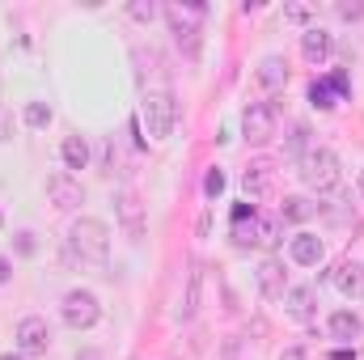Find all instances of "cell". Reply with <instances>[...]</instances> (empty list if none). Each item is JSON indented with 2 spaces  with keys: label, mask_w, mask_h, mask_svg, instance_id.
<instances>
[{
  "label": "cell",
  "mask_w": 364,
  "mask_h": 360,
  "mask_svg": "<svg viewBox=\"0 0 364 360\" xmlns=\"http://www.w3.org/2000/svg\"><path fill=\"white\" fill-rule=\"evenodd\" d=\"M279 360H309V356H305L301 348H288V352H284V356H279Z\"/></svg>",
  "instance_id": "obj_32"
},
{
  "label": "cell",
  "mask_w": 364,
  "mask_h": 360,
  "mask_svg": "<svg viewBox=\"0 0 364 360\" xmlns=\"http://www.w3.org/2000/svg\"><path fill=\"white\" fill-rule=\"evenodd\" d=\"M199 284H203V268L195 263V268L186 271V297H182V305H178L182 322H191V318H195V309H199Z\"/></svg>",
  "instance_id": "obj_19"
},
{
  "label": "cell",
  "mask_w": 364,
  "mask_h": 360,
  "mask_svg": "<svg viewBox=\"0 0 364 360\" xmlns=\"http://www.w3.org/2000/svg\"><path fill=\"white\" fill-rule=\"evenodd\" d=\"M60 314H64V322L73 331H90L93 322L102 318V305H97V297H93L90 288H73V292H64Z\"/></svg>",
  "instance_id": "obj_6"
},
{
  "label": "cell",
  "mask_w": 364,
  "mask_h": 360,
  "mask_svg": "<svg viewBox=\"0 0 364 360\" xmlns=\"http://www.w3.org/2000/svg\"><path fill=\"white\" fill-rule=\"evenodd\" d=\"M140 119H144L153 140H166L174 132V123H178V97L170 90H149L144 102H140Z\"/></svg>",
  "instance_id": "obj_5"
},
{
  "label": "cell",
  "mask_w": 364,
  "mask_h": 360,
  "mask_svg": "<svg viewBox=\"0 0 364 360\" xmlns=\"http://www.w3.org/2000/svg\"><path fill=\"white\" fill-rule=\"evenodd\" d=\"M47 199H51L60 212H73V208L85 203V186H81V179H73L68 170H60V174L47 179Z\"/></svg>",
  "instance_id": "obj_9"
},
{
  "label": "cell",
  "mask_w": 364,
  "mask_h": 360,
  "mask_svg": "<svg viewBox=\"0 0 364 360\" xmlns=\"http://www.w3.org/2000/svg\"><path fill=\"white\" fill-rule=\"evenodd\" d=\"M331 284L343 297H364V263H339L331 271Z\"/></svg>",
  "instance_id": "obj_16"
},
{
  "label": "cell",
  "mask_w": 364,
  "mask_h": 360,
  "mask_svg": "<svg viewBox=\"0 0 364 360\" xmlns=\"http://www.w3.org/2000/svg\"><path fill=\"white\" fill-rule=\"evenodd\" d=\"M157 13H161V9H157L153 0H132V4H127V17H132V21H153Z\"/></svg>",
  "instance_id": "obj_25"
},
{
  "label": "cell",
  "mask_w": 364,
  "mask_h": 360,
  "mask_svg": "<svg viewBox=\"0 0 364 360\" xmlns=\"http://www.w3.org/2000/svg\"><path fill=\"white\" fill-rule=\"evenodd\" d=\"M279 216H259L255 208H237L233 212V246L237 250H275L279 246Z\"/></svg>",
  "instance_id": "obj_1"
},
{
  "label": "cell",
  "mask_w": 364,
  "mask_h": 360,
  "mask_svg": "<svg viewBox=\"0 0 364 360\" xmlns=\"http://www.w3.org/2000/svg\"><path fill=\"white\" fill-rule=\"evenodd\" d=\"M77 360H102V352H93V348H85V352H77Z\"/></svg>",
  "instance_id": "obj_33"
},
{
  "label": "cell",
  "mask_w": 364,
  "mask_h": 360,
  "mask_svg": "<svg viewBox=\"0 0 364 360\" xmlns=\"http://www.w3.org/2000/svg\"><path fill=\"white\" fill-rule=\"evenodd\" d=\"M9 136H13V119H9V110L0 106V144H4Z\"/></svg>",
  "instance_id": "obj_30"
},
{
  "label": "cell",
  "mask_w": 364,
  "mask_h": 360,
  "mask_svg": "<svg viewBox=\"0 0 364 360\" xmlns=\"http://www.w3.org/2000/svg\"><path fill=\"white\" fill-rule=\"evenodd\" d=\"M242 136H246V144H255V149L272 144V136H275V106H267V102H250V106L242 110Z\"/></svg>",
  "instance_id": "obj_7"
},
{
  "label": "cell",
  "mask_w": 364,
  "mask_h": 360,
  "mask_svg": "<svg viewBox=\"0 0 364 360\" xmlns=\"http://www.w3.org/2000/svg\"><path fill=\"white\" fill-rule=\"evenodd\" d=\"M288 149H292L296 157L314 149V144H309V127H305V123H292V136H288Z\"/></svg>",
  "instance_id": "obj_26"
},
{
  "label": "cell",
  "mask_w": 364,
  "mask_h": 360,
  "mask_svg": "<svg viewBox=\"0 0 364 360\" xmlns=\"http://www.w3.org/2000/svg\"><path fill=\"white\" fill-rule=\"evenodd\" d=\"M114 212H119L123 233H127L132 242H140V238H144V203H140V195H136V191H123V195L114 199Z\"/></svg>",
  "instance_id": "obj_10"
},
{
  "label": "cell",
  "mask_w": 364,
  "mask_h": 360,
  "mask_svg": "<svg viewBox=\"0 0 364 360\" xmlns=\"http://www.w3.org/2000/svg\"><path fill=\"white\" fill-rule=\"evenodd\" d=\"M220 191H225V174L212 166V170H208V179H203V195H208V199H216Z\"/></svg>",
  "instance_id": "obj_27"
},
{
  "label": "cell",
  "mask_w": 364,
  "mask_h": 360,
  "mask_svg": "<svg viewBox=\"0 0 364 360\" xmlns=\"http://www.w3.org/2000/svg\"><path fill=\"white\" fill-rule=\"evenodd\" d=\"M9 280H13V263H9V259H0V284H9Z\"/></svg>",
  "instance_id": "obj_31"
},
{
  "label": "cell",
  "mask_w": 364,
  "mask_h": 360,
  "mask_svg": "<svg viewBox=\"0 0 364 360\" xmlns=\"http://www.w3.org/2000/svg\"><path fill=\"white\" fill-rule=\"evenodd\" d=\"M21 119H26V127H47L51 123V106L47 102H26Z\"/></svg>",
  "instance_id": "obj_22"
},
{
  "label": "cell",
  "mask_w": 364,
  "mask_h": 360,
  "mask_svg": "<svg viewBox=\"0 0 364 360\" xmlns=\"http://www.w3.org/2000/svg\"><path fill=\"white\" fill-rule=\"evenodd\" d=\"M255 275H259V292H263L267 301H284V292H288V271H284L279 259H263Z\"/></svg>",
  "instance_id": "obj_12"
},
{
  "label": "cell",
  "mask_w": 364,
  "mask_h": 360,
  "mask_svg": "<svg viewBox=\"0 0 364 360\" xmlns=\"http://www.w3.org/2000/svg\"><path fill=\"white\" fill-rule=\"evenodd\" d=\"M360 195H364V170H360Z\"/></svg>",
  "instance_id": "obj_35"
},
{
  "label": "cell",
  "mask_w": 364,
  "mask_h": 360,
  "mask_svg": "<svg viewBox=\"0 0 364 360\" xmlns=\"http://www.w3.org/2000/svg\"><path fill=\"white\" fill-rule=\"evenodd\" d=\"M255 81H259L263 90H284V85H288V64H284V55H263Z\"/></svg>",
  "instance_id": "obj_17"
},
{
  "label": "cell",
  "mask_w": 364,
  "mask_h": 360,
  "mask_svg": "<svg viewBox=\"0 0 364 360\" xmlns=\"http://www.w3.org/2000/svg\"><path fill=\"white\" fill-rule=\"evenodd\" d=\"M34 250H38L34 233H17V255H34Z\"/></svg>",
  "instance_id": "obj_29"
},
{
  "label": "cell",
  "mask_w": 364,
  "mask_h": 360,
  "mask_svg": "<svg viewBox=\"0 0 364 360\" xmlns=\"http://www.w3.org/2000/svg\"><path fill=\"white\" fill-rule=\"evenodd\" d=\"M0 360H26V356H21V352H4Z\"/></svg>",
  "instance_id": "obj_34"
},
{
  "label": "cell",
  "mask_w": 364,
  "mask_h": 360,
  "mask_svg": "<svg viewBox=\"0 0 364 360\" xmlns=\"http://www.w3.org/2000/svg\"><path fill=\"white\" fill-rule=\"evenodd\" d=\"M335 51V38H331V30H322V26H309L305 34H301V55L309 60V64H326V55Z\"/></svg>",
  "instance_id": "obj_14"
},
{
  "label": "cell",
  "mask_w": 364,
  "mask_h": 360,
  "mask_svg": "<svg viewBox=\"0 0 364 360\" xmlns=\"http://www.w3.org/2000/svg\"><path fill=\"white\" fill-rule=\"evenodd\" d=\"M296 174H301V182H305L309 191H318V195H326V191H335V186L343 182L339 157H335L331 149H322V144H314L309 153L296 157Z\"/></svg>",
  "instance_id": "obj_4"
},
{
  "label": "cell",
  "mask_w": 364,
  "mask_h": 360,
  "mask_svg": "<svg viewBox=\"0 0 364 360\" xmlns=\"http://www.w3.org/2000/svg\"><path fill=\"white\" fill-rule=\"evenodd\" d=\"M288 259H292L296 268H318V263L326 259V246H322L318 233H296V238L288 242Z\"/></svg>",
  "instance_id": "obj_11"
},
{
  "label": "cell",
  "mask_w": 364,
  "mask_h": 360,
  "mask_svg": "<svg viewBox=\"0 0 364 360\" xmlns=\"http://www.w3.org/2000/svg\"><path fill=\"white\" fill-rule=\"evenodd\" d=\"M284 309H288V318H292V322H314L318 292H314L309 284H296V288H288V292H284Z\"/></svg>",
  "instance_id": "obj_13"
},
{
  "label": "cell",
  "mask_w": 364,
  "mask_h": 360,
  "mask_svg": "<svg viewBox=\"0 0 364 360\" xmlns=\"http://www.w3.org/2000/svg\"><path fill=\"white\" fill-rule=\"evenodd\" d=\"M309 102H314L318 110H331V106H335V90H331V81H314V85H309Z\"/></svg>",
  "instance_id": "obj_23"
},
{
  "label": "cell",
  "mask_w": 364,
  "mask_h": 360,
  "mask_svg": "<svg viewBox=\"0 0 364 360\" xmlns=\"http://www.w3.org/2000/svg\"><path fill=\"white\" fill-rule=\"evenodd\" d=\"M309 216H318V203H314V199H305V195H288V199L279 203V221L301 225V221H309Z\"/></svg>",
  "instance_id": "obj_18"
},
{
  "label": "cell",
  "mask_w": 364,
  "mask_h": 360,
  "mask_svg": "<svg viewBox=\"0 0 364 360\" xmlns=\"http://www.w3.org/2000/svg\"><path fill=\"white\" fill-rule=\"evenodd\" d=\"M47 348H51V327H47V318H38V314L21 318V322H17V352H21V356H47Z\"/></svg>",
  "instance_id": "obj_8"
},
{
  "label": "cell",
  "mask_w": 364,
  "mask_h": 360,
  "mask_svg": "<svg viewBox=\"0 0 364 360\" xmlns=\"http://www.w3.org/2000/svg\"><path fill=\"white\" fill-rule=\"evenodd\" d=\"M284 17L301 26V21H309V17H314V9H309V4H284Z\"/></svg>",
  "instance_id": "obj_28"
},
{
  "label": "cell",
  "mask_w": 364,
  "mask_h": 360,
  "mask_svg": "<svg viewBox=\"0 0 364 360\" xmlns=\"http://www.w3.org/2000/svg\"><path fill=\"white\" fill-rule=\"evenodd\" d=\"M170 34L178 38V47L186 51V60L199 55V34H203V17H208V4H191V0H170L161 9Z\"/></svg>",
  "instance_id": "obj_3"
},
{
  "label": "cell",
  "mask_w": 364,
  "mask_h": 360,
  "mask_svg": "<svg viewBox=\"0 0 364 360\" xmlns=\"http://www.w3.org/2000/svg\"><path fill=\"white\" fill-rule=\"evenodd\" d=\"M0 225H4V216H0Z\"/></svg>",
  "instance_id": "obj_36"
},
{
  "label": "cell",
  "mask_w": 364,
  "mask_h": 360,
  "mask_svg": "<svg viewBox=\"0 0 364 360\" xmlns=\"http://www.w3.org/2000/svg\"><path fill=\"white\" fill-rule=\"evenodd\" d=\"M246 191H250V195H263V191H267V186H272V166H267V162H259V166H250V170H246Z\"/></svg>",
  "instance_id": "obj_21"
},
{
  "label": "cell",
  "mask_w": 364,
  "mask_h": 360,
  "mask_svg": "<svg viewBox=\"0 0 364 360\" xmlns=\"http://www.w3.org/2000/svg\"><path fill=\"white\" fill-rule=\"evenodd\" d=\"M60 157H64L68 170H85V166H90V144H85V136H68V140L60 144Z\"/></svg>",
  "instance_id": "obj_20"
},
{
  "label": "cell",
  "mask_w": 364,
  "mask_h": 360,
  "mask_svg": "<svg viewBox=\"0 0 364 360\" xmlns=\"http://www.w3.org/2000/svg\"><path fill=\"white\" fill-rule=\"evenodd\" d=\"M335 17H339V21H360L364 0H335Z\"/></svg>",
  "instance_id": "obj_24"
},
{
  "label": "cell",
  "mask_w": 364,
  "mask_h": 360,
  "mask_svg": "<svg viewBox=\"0 0 364 360\" xmlns=\"http://www.w3.org/2000/svg\"><path fill=\"white\" fill-rule=\"evenodd\" d=\"M326 331H331V339L352 344V339H360L364 322H360V314H352V309H335V314H331V322H326Z\"/></svg>",
  "instance_id": "obj_15"
},
{
  "label": "cell",
  "mask_w": 364,
  "mask_h": 360,
  "mask_svg": "<svg viewBox=\"0 0 364 360\" xmlns=\"http://www.w3.org/2000/svg\"><path fill=\"white\" fill-rule=\"evenodd\" d=\"M106 255H110V225L97 216H77L68 229V259L106 263Z\"/></svg>",
  "instance_id": "obj_2"
}]
</instances>
